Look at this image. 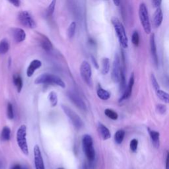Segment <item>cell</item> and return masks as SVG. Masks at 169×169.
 Wrapping results in <instances>:
<instances>
[{"instance_id":"cell-1","label":"cell","mask_w":169,"mask_h":169,"mask_svg":"<svg viewBox=\"0 0 169 169\" xmlns=\"http://www.w3.org/2000/svg\"><path fill=\"white\" fill-rule=\"evenodd\" d=\"M34 83L39 84H56L62 88L66 87V83L62 79L50 73H43L42 75L39 76L36 78L34 80Z\"/></svg>"},{"instance_id":"cell-2","label":"cell","mask_w":169,"mask_h":169,"mask_svg":"<svg viewBox=\"0 0 169 169\" xmlns=\"http://www.w3.org/2000/svg\"><path fill=\"white\" fill-rule=\"evenodd\" d=\"M112 23L121 46L124 48H128V38L123 24L118 18H113L112 19Z\"/></svg>"},{"instance_id":"cell-3","label":"cell","mask_w":169,"mask_h":169,"mask_svg":"<svg viewBox=\"0 0 169 169\" xmlns=\"http://www.w3.org/2000/svg\"><path fill=\"white\" fill-rule=\"evenodd\" d=\"M82 145L84 154L89 161H93L95 158V151L93 147V141L92 137L85 134L82 137Z\"/></svg>"},{"instance_id":"cell-4","label":"cell","mask_w":169,"mask_h":169,"mask_svg":"<svg viewBox=\"0 0 169 169\" xmlns=\"http://www.w3.org/2000/svg\"><path fill=\"white\" fill-rule=\"evenodd\" d=\"M17 142L20 150L25 155H28V147L27 141V126L21 125L17 132Z\"/></svg>"},{"instance_id":"cell-5","label":"cell","mask_w":169,"mask_h":169,"mask_svg":"<svg viewBox=\"0 0 169 169\" xmlns=\"http://www.w3.org/2000/svg\"><path fill=\"white\" fill-rule=\"evenodd\" d=\"M139 17H140L141 26L146 34H150L151 32V26L149 17V13L146 5L141 3L139 8Z\"/></svg>"},{"instance_id":"cell-6","label":"cell","mask_w":169,"mask_h":169,"mask_svg":"<svg viewBox=\"0 0 169 169\" xmlns=\"http://www.w3.org/2000/svg\"><path fill=\"white\" fill-rule=\"evenodd\" d=\"M62 108L63 110L67 116L69 118V120H71L73 125L75 126L77 129H81L83 126V122L81 120V118L79 117L78 114L74 112L72 108L66 106V105H62Z\"/></svg>"},{"instance_id":"cell-7","label":"cell","mask_w":169,"mask_h":169,"mask_svg":"<svg viewBox=\"0 0 169 169\" xmlns=\"http://www.w3.org/2000/svg\"><path fill=\"white\" fill-rule=\"evenodd\" d=\"M80 73L81 78L89 86H92V70L90 64L87 61H83L80 66Z\"/></svg>"},{"instance_id":"cell-8","label":"cell","mask_w":169,"mask_h":169,"mask_svg":"<svg viewBox=\"0 0 169 169\" xmlns=\"http://www.w3.org/2000/svg\"><path fill=\"white\" fill-rule=\"evenodd\" d=\"M18 19L23 26L29 28L37 27V23L33 19L32 15L27 11H21L18 15Z\"/></svg>"},{"instance_id":"cell-9","label":"cell","mask_w":169,"mask_h":169,"mask_svg":"<svg viewBox=\"0 0 169 169\" xmlns=\"http://www.w3.org/2000/svg\"><path fill=\"white\" fill-rule=\"evenodd\" d=\"M121 62L120 56L118 54H116L114 59L112 69V78L115 83H118L120 81V76L121 72Z\"/></svg>"},{"instance_id":"cell-10","label":"cell","mask_w":169,"mask_h":169,"mask_svg":"<svg viewBox=\"0 0 169 169\" xmlns=\"http://www.w3.org/2000/svg\"><path fill=\"white\" fill-rule=\"evenodd\" d=\"M67 96L71 100V101L74 104H76L77 107L84 111L87 110V106L85 103H84L83 99L76 93L73 91H69L67 93Z\"/></svg>"},{"instance_id":"cell-11","label":"cell","mask_w":169,"mask_h":169,"mask_svg":"<svg viewBox=\"0 0 169 169\" xmlns=\"http://www.w3.org/2000/svg\"><path fill=\"white\" fill-rule=\"evenodd\" d=\"M34 158L35 169H45L42 153L38 145H36L34 147Z\"/></svg>"},{"instance_id":"cell-12","label":"cell","mask_w":169,"mask_h":169,"mask_svg":"<svg viewBox=\"0 0 169 169\" xmlns=\"http://www.w3.org/2000/svg\"><path fill=\"white\" fill-rule=\"evenodd\" d=\"M134 82H135V79H134V73H132L130 77V80H129L128 86L126 87L125 90H124V93L122 94V97H120L119 102H122L124 100H126L130 97L132 92V89L134 84Z\"/></svg>"},{"instance_id":"cell-13","label":"cell","mask_w":169,"mask_h":169,"mask_svg":"<svg viewBox=\"0 0 169 169\" xmlns=\"http://www.w3.org/2000/svg\"><path fill=\"white\" fill-rule=\"evenodd\" d=\"M12 34L15 41L16 42H22L26 39V33L23 29L21 28H12Z\"/></svg>"},{"instance_id":"cell-14","label":"cell","mask_w":169,"mask_h":169,"mask_svg":"<svg viewBox=\"0 0 169 169\" xmlns=\"http://www.w3.org/2000/svg\"><path fill=\"white\" fill-rule=\"evenodd\" d=\"M38 35L40 37V44H41L42 48L46 52L51 51L53 48V46L50 39L44 34L39 33Z\"/></svg>"},{"instance_id":"cell-15","label":"cell","mask_w":169,"mask_h":169,"mask_svg":"<svg viewBox=\"0 0 169 169\" xmlns=\"http://www.w3.org/2000/svg\"><path fill=\"white\" fill-rule=\"evenodd\" d=\"M150 47H151V52L153 58V60L155 65L157 67L158 66V56L157 52V46L155 44V34H152L150 37Z\"/></svg>"},{"instance_id":"cell-16","label":"cell","mask_w":169,"mask_h":169,"mask_svg":"<svg viewBox=\"0 0 169 169\" xmlns=\"http://www.w3.org/2000/svg\"><path fill=\"white\" fill-rule=\"evenodd\" d=\"M97 127L99 135H100V136L103 140H107L111 137V133L110 132V130H109L108 128L106 126H104L103 124L99 122L98 124Z\"/></svg>"},{"instance_id":"cell-17","label":"cell","mask_w":169,"mask_h":169,"mask_svg":"<svg viewBox=\"0 0 169 169\" xmlns=\"http://www.w3.org/2000/svg\"><path fill=\"white\" fill-rule=\"evenodd\" d=\"M42 66V62L38 60V59H34L28 66L27 70V76L28 77H31L33 76L34 73L35 72L36 70L39 69Z\"/></svg>"},{"instance_id":"cell-18","label":"cell","mask_w":169,"mask_h":169,"mask_svg":"<svg viewBox=\"0 0 169 169\" xmlns=\"http://www.w3.org/2000/svg\"><path fill=\"white\" fill-rule=\"evenodd\" d=\"M148 132L150 133V136L151 137V140L153 146L155 148L159 147L160 145V133L155 130H151L150 128H148Z\"/></svg>"},{"instance_id":"cell-19","label":"cell","mask_w":169,"mask_h":169,"mask_svg":"<svg viewBox=\"0 0 169 169\" xmlns=\"http://www.w3.org/2000/svg\"><path fill=\"white\" fill-rule=\"evenodd\" d=\"M163 19V15L162 9L159 7L156 9V11L154 13V17H153V23L155 27H159L161 24H162Z\"/></svg>"},{"instance_id":"cell-20","label":"cell","mask_w":169,"mask_h":169,"mask_svg":"<svg viewBox=\"0 0 169 169\" xmlns=\"http://www.w3.org/2000/svg\"><path fill=\"white\" fill-rule=\"evenodd\" d=\"M97 93L98 97L103 101H107L110 97V93L105 90V89H102V87H99L97 89Z\"/></svg>"},{"instance_id":"cell-21","label":"cell","mask_w":169,"mask_h":169,"mask_svg":"<svg viewBox=\"0 0 169 169\" xmlns=\"http://www.w3.org/2000/svg\"><path fill=\"white\" fill-rule=\"evenodd\" d=\"M9 43L7 39L4 38L0 41V55L6 54L9 50Z\"/></svg>"},{"instance_id":"cell-22","label":"cell","mask_w":169,"mask_h":169,"mask_svg":"<svg viewBox=\"0 0 169 169\" xmlns=\"http://www.w3.org/2000/svg\"><path fill=\"white\" fill-rule=\"evenodd\" d=\"M0 137H1L2 141H7L10 140V138H11V130L9 127L5 126L3 128Z\"/></svg>"},{"instance_id":"cell-23","label":"cell","mask_w":169,"mask_h":169,"mask_svg":"<svg viewBox=\"0 0 169 169\" xmlns=\"http://www.w3.org/2000/svg\"><path fill=\"white\" fill-rule=\"evenodd\" d=\"M124 137H125V131L123 130H119L114 134V141L116 144L120 145L123 142Z\"/></svg>"},{"instance_id":"cell-24","label":"cell","mask_w":169,"mask_h":169,"mask_svg":"<svg viewBox=\"0 0 169 169\" xmlns=\"http://www.w3.org/2000/svg\"><path fill=\"white\" fill-rule=\"evenodd\" d=\"M110 67V59L108 58H104L102 60V73L103 75H106L109 72Z\"/></svg>"},{"instance_id":"cell-25","label":"cell","mask_w":169,"mask_h":169,"mask_svg":"<svg viewBox=\"0 0 169 169\" xmlns=\"http://www.w3.org/2000/svg\"><path fill=\"white\" fill-rule=\"evenodd\" d=\"M13 83L16 87L18 93H21L23 89V80L21 76L19 75H15L13 76Z\"/></svg>"},{"instance_id":"cell-26","label":"cell","mask_w":169,"mask_h":169,"mask_svg":"<svg viewBox=\"0 0 169 169\" xmlns=\"http://www.w3.org/2000/svg\"><path fill=\"white\" fill-rule=\"evenodd\" d=\"M104 114L108 118L113 120H116L118 118V114L117 112H116L114 110H111V109L107 108L104 110Z\"/></svg>"},{"instance_id":"cell-27","label":"cell","mask_w":169,"mask_h":169,"mask_svg":"<svg viewBox=\"0 0 169 169\" xmlns=\"http://www.w3.org/2000/svg\"><path fill=\"white\" fill-rule=\"evenodd\" d=\"M48 99L50 102L51 104V106L55 107L58 104V96L57 94L54 91H51L48 94Z\"/></svg>"},{"instance_id":"cell-28","label":"cell","mask_w":169,"mask_h":169,"mask_svg":"<svg viewBox=\"0 0 169 169\" xmlns=\"http://www.w3.org/2000/svg\"><path fill=\"white\" fill-rule=\"evenodd\" d=\"M76 23L72 22L67 28V36L69 38H72L76 33Z\"/></svg>"},{"instance_id":"cell-29","label":"cell","mask_w":169,"mask_h":169,"mask_svg":"<svg viewBox=\"0 0 169 169\" xmlns=\"http://www.w3.org/2000/svg\"><path fill=\"white\" fill-rule=\"evenodd\" d=\"M156 93L157 97L159 98L161 101L165 102V103H168V94L167 92L163 91L161 90V89H159V90L156 92Z\"/></svg>"},{"instance_id":"cell-30","label":"cell","mask_w":169,"mask_h":169,"mask_svg":"<svg viewBox=\"0 0 169 169\" xmlns=\"http://www.w3.org/2000/svg\"><path fill=\"white\" fill-rule=\"evenodd\" d=\"M56 1H52L51 2L50 4L49 5L47 9H46V14L47 16H51L54 13V10H55V7H56Z\"/></svg>"},{"instance_id":"cell-31","label":"cell","mask_w":169,"mask_h":169,"mask_svg":"<svg viewBox=\"0 0 169 169\" xmlns=\"http://www.w3.org/2000/svg\"><path fill=\"white\" fill-rule=\"evenodd\" d=\"M132 42L136 46H138L140 44V35L137 31H134L132 36Z\"/></svg>"},{"instance_id":"cell-32","label":"cell","mask_w":169,"mask_h":169,"mask_svg":"<svg viewBox=\"0 0 169 169\" xmlns=\"http://www.w3.org/2000/svg\"><path fill=\"white\" fill-rule=\"evenodd\" d=\"M7 118L10 120H12L14 118V112H13V105L11 103L9 102L7 104Z\"/></svg>"},{"instance_id":"cell-33","label":"cell","mask_w":169,"mask_h":169,"mask_svg":"<svg viewBox=\"0 0 169 169\" xmlns=\"http://www.w3.org/2000/svg\"><path fill=\"white\" fill-rule=\"evenodd\" d=\"M151 83L153 89H155V91L157 92V91H158L160 89V87L159 84H158L157 79L155 77V76H154V74H152L151 76Z\"/></svg>"},{"instance_id":"cell-34","label":"cell","mask_w":169,"mask_h":169,"mask_svg":"<svg viewBox=\"0 0 169 169\" xmlns=\"http://www.w3.org/2000/svg\"><path fill=\"white\" fill-rule=\"evenodd\" d=\"M156 110L158 114H165L167 111V106L164 105V104H158L156 106Z\"/></svg>"},{"instance_id":"cell-35","label":"cell","mask_w":169,"mask_h":169,"mask_svg":"<svg viewBox=\"0 0 169 169\" xmlns=\"http://www.w3.org/2000/svg\"><path fill=\"white\" fill-rule=\"evenodd\" d=\"M137 147H138L137 140H136V139H133V140H131L130 143V150L133 153H136L137 150Z\"/></svg>"},{"instance_id":"cell-36","label":"cell","mask_w":169,"mask_h":169,"mask_svg":"<svg viewBox=\"0 0 169 169\" xmlns=\"http://www.w3.org/2000/svg\"><path fill=\"white\" fill-rule=\"evenodd\" d=\"M161 3H162V2L161 1V0H155V1H152L153 6L154 7H156L157 9L160 7Z\"/></svg>"},{"instance_id":"cell-37","label":"cell","mask_w":169,"mask_h":169,"mask_svg":"<svg viewBox=\"0 0 169 169\" xmlns=\"http://www.w3.org/2000/svg\"><path fill=\"white\" fill-rule=\"evenodd\" d=\"M9 2L10 3H11L15 7H19L20 5H21V2L18 1V0H11V1H9Z\"/></svg>"},{"instance_id":"cell-38","label":"cell","mask_w":169,"mask_h":169,"mask_svg":"<svg viewBox=\"0 0 169 169\" xmlns=\"http://www.w3.org/2000/svg\"><path fill=\"white\" fill-rule=\"evenodd\" d=\"M91 61H92V62L93 63L94 66L97 69H98L99 68V66H98V63H97V62L95 58H94L93 56H91Z\"/></svg>"},{"instance_id":"cell-39","label":"cell","mask_w":169,"mask_h":169,"mask_svg":"<svg viewBox=\"0 0 169 169\" xmlns=\"http://www.w3.org/2000/svg\"><path fill=\"white\" fill-rule=\"evenodd\" d=\"M166 165H165V167H166V169H168V152L167 151V155H166Z\"/></svg>"},{"instance_id":"cell-40","label":"cell","mask_w":169,"mask_h":169,"mask_svg":"<svg viewBox=\"0 0 169 169\" xmlns=\"http://www.w3.org/2000/svg\"><path fill=\"white\" fill-rule=\"evenodd\" d=\"M11 169H23V168H22V167H21V165L17 164V165H15L13 167H11Z\"/></svg>"},{"instance_id":"cell-41","label":"cell","mask_w":169,"mask_h":169,"mask_svg":"<svg viewBox=\"0 0 169 169\" xmlns=\"http://www.w3.org/2000/svg\"><path fill=\"white\" fill-rule=\"evenodd\" d=\"M113 3H114V5H115L116 6H120V3H121V2L119 1V0H114Z\"/></svg>"},{"instance_id":"cell-42","label":"cell","mask_w":169,"mask_h":169,"mask_svg":"<svg viewBox=\"0 0 169 169\" xmlns=\"http://www.w3.org/2000/svg\"><path fill=\"white\" fill-rule=\"evenodd\" d=\"M2 162H0V169H2Z\"/></svg>"},{"instance_id":"cell-43","label":"cell","mask_w":169,"mask_h":169,"mask_svg":"<svg viewBox=\"0 0 169 169\" xmlns=\"http://www.w3.org/2000/svg\"><path fill=\"white\" fill-rule=\"evenodd\" d=\"M58 169H64V168H58Z\"/></svg>"},{"instance_id":"cell-44","label":"cell","mask_w":169,"mask_h":169,"mask_svg":"<svg viewBox=\"0 0 169 169\" xmlns=\"http://www.w3.org/2000/svg\"><path fill=\"white\" fill-rule=\"evenodd\" d=\"M24 169H27V168H24Z\"/></svg>"}]
</instances>
